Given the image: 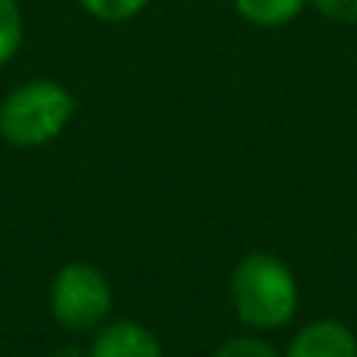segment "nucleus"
Returning <instances> with one entry per match:
<instances>
[{
	"instance_id": "1",
	"label": "nucleus",
	"mask_w": 357,
	"mask_h": 357,
	"mask_svg": "<svg viewBox=\"0 0 357 357\" xmlns=\"http://www.w3.org/2000/svg\"><path fill=\"white\" fill-rule=\"evenodd\" d=\"M232 307L254 329H279L298 310V285L291 270L273 254H248L229 279Z\"/></svg>"
},
{
	"instance_id": "9",
	"label": "nucleus",
	"mask_w": 357,
	"mask_h": 357,
	"mask_svg": "<svg viewBox=\"0 0 357 357\" xmlns=\"http://www.w3.org/2000/svg\"><path fill=\"white\" fill-rule=\"evenodd\" d=\"M213 357H279V351L257 335H238V339L222 342Z\"/></svg>"
},
{
	"instance_id": "3",
	"label": "nucleus",
	"mask_w": 357,
	"mask_h": 357,
	"mask_svg": "<svg viewBox=\"0 0 357 357\" xmlns=\"http://www.w3.org/2000/svg\"><path fill=\"white\" fill-rule=\"evenodd\" d=\"M110 282L91 264H66L50 289V314L69 333L98 329L110 314Z\"/></svg>"
},
{
	"instance_id": "7",
	"label": "nucleus",
	"mask_w": 357,
	"mask_h": 357,
	"mask_svg": "<svg viewBox=\"0 0 357 357\" xmlns=\"http://www.w3.org/2000/svg\"><path fill=\"white\" fill-rule=\"evenodd\" d=\"M19 44H22V13L16 0H0V66L13 60Z\"/></svg>"
},
{
	"instance_id": "8",
	"label": "nucleus",
	"mask_w": 357,
	"mask_h": 357,
	"mask_svg": "<svg viewBox=\"0 0 357 357\" xmlns=\"http://www.w3.org/2000/svg\"><path fill=\"white\" fill-rule=\"evenodd\" d=\"M148 3L151 0H82V6L94 19H104V22H123V19L142 13Z\"/></svg>"
},
{
	"instance_id": "6",
	"label": "nucleus",
	"mask_w": 357,
	"mask_h": 357,
	"mask_svg": "<svg viewBox=\"0 0 357 357\" xmlns=\"http://www.w3.org/2000/svg\"><path fill=\"white\" fill-rule=\"evenodd\" d=\"M301 6L304 0H235V10L260 29H276V25L291 22L301 13Z\"/></svg>"
},
{
	"instance_id": "2",
	"label": "nucleus",
	"mask_w": 357,
	"mask_h": 357,
	"mask_svg": "<svg viewBox=\"0 0 357 357\" xmlns=\"http://www.w3.org/2000/svg\"><path fill=\"white\" fill-rule=\"evenodd\" d=\"M73 110L75 100L63 85L29 82L0 104V135L16 148H41L66 129Z\"/></svg>"
},
{
	"instance_id": "5",
	"label": "nucleus",
	"mask_w": 357,
	"mask_h": 357,
	"mask_svg": "<svg viewBox=\"0 0 357 357\" xmlns=\"http://www.w3.org/2000/svg\"><path fill=\"white\" fill-rule=\"evenodd\" d=\"M91 357H163V348L151 329L142 323H110L98 333Z\"/></svg>"
},
{
	"instance_id": "10",
	"label": "nucleus",
	"mask_w": 357,
	"mask_h": 357,
	"mask_svg": "<svg viewBox=\"0 0 357 357\" xmlns=\"http://www.w3.org/2000/svg\"><path fill=\"white\" fill-rule=\"evenodd\" d=\"M314 6L333 22H357V0H314Z\"/></svg>"
},
{
	"instance_id": "4",
	"label": "nucleus",
	"mask_w": 357,
	"mask_h": 357,
	"mask_svg": "<svg viewBox=\"0 0 357 357\" xmlns=\"http://www.w3.org/2000/svg\"><path fill=\"white\" fill-rule=\"evenodd\" d=\"M285 357H357V339L339 320H314L298 329Z\"/></svg>"
}]
</instances>
